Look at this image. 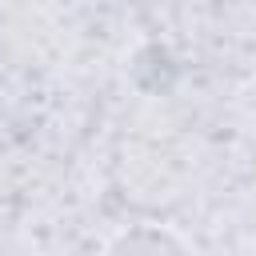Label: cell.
I'll return each mask as SVG.
<instances>
[{
	"label": "cell",
	"instance_id": "1",
	"mask_svg": "<svg viewBox=\"0 0 256 256\" xmlns=\"http://www.w3.org/2000/svg\"><path fill=\"white\" fill-rule=\"evenodd\" d=\"M100 256H200L192 248V240L168 224H156V220H140V224H128L120 228L104 248Z\"/></svg>",
	"mask_w": 256,
	"mask_h": 256
}]
</instances>
